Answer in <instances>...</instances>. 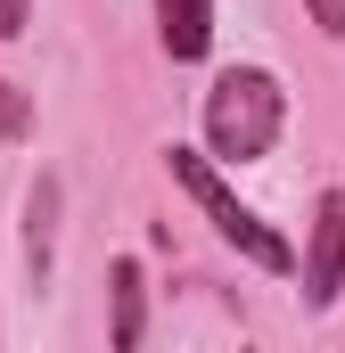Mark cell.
<instances>
[{
    "label": "cell",
    "instance_id": "9c48e42d",
    "mask_svg": "<svg viewBox=\"0 0 345 353\" xmlns=\"http://www.w3.org/2000/svg\"><path fill=\"white\" fill-rule=\"evenodd\" d=\"M25 25H33V0H0V41H17Z\"/></svg>",
    "mask_w": 345,
    "mask_h": 353
},
{
    "label": "cell",
    "instance_id": "ba28073f",
    "mask_svg": "<svg viewBox=\"0 0 345 353\" xmlns=\"http://www.w3.org/2000/svg\"><path fill=\"white\" fill-rule=\"evenodd\" d=\"M304 8H313V25H321L329 41H345V0H304Z\"/></svg>",
    "mask_w": 345,
    "mask_h": 353
},
{
    "label": "cell",
    "instance_id": "3957f363",
    "mask_svg": "<svg viewBox=\"0 0 345 353\" xmlns=\"http://www.w3.org/2000/svg\"><path fill=\"white\" fill-rule=\"evenodd\" d=\"M345 288V189L313 197V239H304V304L329 312Z\"/></svg>",
    "mask_w": 345,
    "mask_h": 353
},
{
    "label": "cell",
    "instance_id": "5b68a950",
    "mask_svg": "<svg viewBox=\"0 0 345 353\" xmlns=\"http://www.w3.org/2000/svg\"><path fill=\"white\" fill-rule=\"evenodd\" d=\"M58 173L33 181V197H25V271H33V288H50V271H58Z\"/></svg>",
    "mask_w": 345,
    "mask_h": 353
},
{
    "label": "cell",
    "instance_id": "52a82bcc",
    "mask_svg": "<svg viewBox=\"0 0 345 353\" xmlns=\"http://www.w3.org/2000/svg\"><path fill=\"white\" fill-rule=\"evenodd\" d=\"M25 132H33V99L0 74V148H8V140H25Z\"/></svg>",
    "mask_w": 345,
    "mask_h": 353
},
{
    "label": "cell",
    "instance_id": "6da1fadb",
    "mask_svg": "<svg viewBox=\"0 0 345 353\" xmlns=\"http://www.w3.org/2000/svg\"><path fill=\"white\" fill-rule=\"evenodd\" d=\"M288 123V90L271 66H222L206 90V157L214 165H263L279 148Z\"/></svg>",
    "mask_w": 345,
    "mask_h": 353
},
{
    "label": "cell",
    "instance_id": "8992f818",
    "mask_svg": "<svg viewBox=\"0 0 345 353\" xmlns=\"http://www.w3.org/2000/svg\"><path fill=\"white\" fill-rule=\"evenodd\" d=\"M157 41L172 66H197L214 50V0H157Z\"/></svg>",
    "mask_w": 345,
    "mask_h": 353
},
{
    "label": "cell",
    "instance_id": "277c9868",
    "mask_svg": "<svg viewBox=\"0 0 345 353\" xmlns=\"http://www.w3.org/2000/svg\"><path fill=\"white\" fill-rule=\"evenodd\" d=\"M148 337V279L132 255H115L107 263V353H140Z\"/></svg>",
    "mask_w": 345,
    "mask_h": 353
},
{
    "label": "cell",
    "instance_id": "7a4b0ae2",
    "mask_svg": "<svg viewBox=\"0 0 345 353\" xmlns=\"http://www.w3.org/2000/svg\"><path fill=\"white\" fill-rule=\"evenodd\" d=\"M165 173L181 181V197H189V205H197V214H206V222H214V230H222V239H230L255 271H271V279H288V271H296V247L263 222L255 205H239V197H230V181H222L214 157H197V148H181V140H172V148H165Z\"/></svg>",
    "mask_w": 345,
    "mask_h": 353
}]
</instances>
